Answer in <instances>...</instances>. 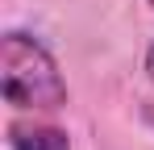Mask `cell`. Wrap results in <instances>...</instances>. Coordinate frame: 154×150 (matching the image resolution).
<instances>
[{"instance_id":"obj_2","label":"cell","mask_w":154,"mask_h":150,"mask_svg":"<svg viewBox=\"0 0 154 150\" xmlns=\"http://www.w3.org/2000/svg\"><path fill=\"white\" fill-rule=\"evenodd\" d=\"M4 142L8 150H71V133L54 121H42L38 113H25L4 125Z\"/></svg>"},{"instance_id":"obj_3","label":"cell","mask_w":154,"mask_h":150,"mask_svg":"<svg viewBox=\"0 0 154 150\" xmlns=\"http://www.w3.org/2000/svg\"><path fill=\"white\" fill-rule=\"evenodd\" d=\"M142 71H146V79L154 83V42L146 46V54H142Z\"/></svg>"},{"instance_id":"obj_4","label":"cell","mask_w":154,"mask_h":150,"mask_svg":"<svg viewBox=\"0 0 154 150\" xmlns=\"http://www.w3.org/2000/svg\"><path fill=\"white\" fill-rule=\"evenodd\" d=\"M142 4H146V8H154V0H142Z\"/></svg>"},{"instance_id":"obj_1","label":"cell","mask_w":154,"mask_h":150,"mask_svg":"<svg viewBox=\"0 0 154 150\" xmlns=\"http://www.w3.org/2000/svg\"><path fill=\"white\" fill-rule=\"evenodd\" d=\"M0 92L17 113H58L71 100L58 58L38 33L25 29H4L0 38Z\"/></svg>"}]
</instances>
